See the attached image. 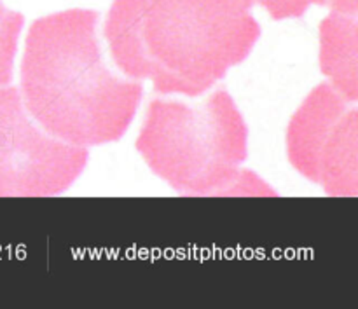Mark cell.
<instances>
[{"instance_id":"cell-1","label":"cell","mask_w":358,"mask_h":309,"mask_svg":"<svg viewBox=\"0 0 358 309\" xmlns=\"http://www.w3.org/2000/svg\"><path fill=\"white\" fill-rule=\"evenodd\" d=\"M255 0H114L105 38L117 69L159 94L201 96L261 37Z\"/></svg>"},{"instance_id":"cell-2","label":"cell","mask_w":358,"mask_h":309,"mask_svg":"<svg viewBox=\"0 0 358 309\" xmlns=\"http://www.w3.org/2000/svg\"><path fill=\"white\" fill-rule=\"evenodd\" d=\"M100 13L66 9L30 24L20 93L28 114L62 142L91 147L117 142L143 96L140 80L112 72L98 41Z\"/></svg>"},{"instance_id":"cell-3","label":"cell","mask_w":358,"mask_h":309,"mask_svg":"<svg viewBox=\"0 0 358 309\" xmlns=\"http://www.w3.org/2000/svg\"><path fill=\"white\" fill-rule=\"evenodd\" d=\"M248 128L226 89L194 103L154 98L135 149L154 175L182 196H276L254 171Z\"/></svg>"},{"instance_id":"cell-4","label":"cell","mask_w":358,"mask_h":309,"mask_svg":"<svg viewBox=\"0 0 358 309\" xmlns=\"http://www.w3.org/2000/svg\"><path fill=\"white\" fill-rule=\"evenodd\" d=\"M287 156L327 196H358V108L329 82L310 91L287 128Z\"/></svg>"},{"instance_id":"cell-5","label":"cell","mask_w":358,"mask_h":309,"mask_svg":"<svg viewBox=\"0 0 358 309\" xmlns=\"http://www.w3.org/2000/svg\"><path fill=\"white\" fill-rule=\"evenodd\" d=\"M87 159V147L62 142L34 121L20 87L0 86V198L62 194Z\"/></svg>"},{"instance_id":"cell-6","label":"cell","mask_w":358,"mask_h":309,"mask_svg":"<svg viewBox=\"0 0 358 309\" xmlns=\"http://www.w3.org/2000/svg\"><path fill=\"white\" fill-rule=\"evenodd\" d=\"M320 70L350 101H358V10L332 9L320 23Z\"/></svg>"},{"instance_id":"cell-7","label":"cell","mask_w":358,"mask_h":309,"mask_svg":"<svg viewBox=\"0 0 358 309\" xmlns=\"http://www.w3.org/2000/svg\"><path fill=\"white\" fill-rule=\"evenodd\" d=\"M23 24V14L6 7V3L0 0V86L13 82L14 56Z\"/></svg>"},{"instance_id":"cell-8","label":"cell","mask_w":358,"mask_h":309,"mask_svg":"<svg viewBox=\"0 0 358 309\" xmlns=\"http://www.w3.org/2000/svg\"><path fill=\"white\" fill-rule=\"evenodd\" d=\"M261 3L273 20H289V17H301L311 6L310 0H255Z\"/></svg>"},{"instance_id":"cell-9","label":"cell","mask_w":358,"mask_h":309,"mask_svg":"<svg viewBox=\"0 0 358 309\" xmlns=\"http://www.w3.org/2000/svg\"><path fill=\"white\" fill-rule=\"evenodd\" d=\"M329 0H310V3H317V6H327Z\"/></svg>"}]
</instances>
